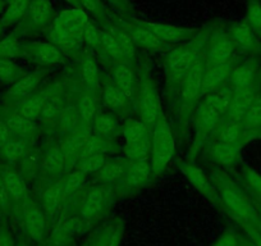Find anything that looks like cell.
I'll return each instance as SVG.
<instances>
[{
  "instance_id": "cell-46",
  "label": "cell",
  "mask_w": 261,
  "mask_h": 246,
  "mask_svg": "<svg viewBox=\"0 0 261 246\" xmlns=\"http://www.w3.org/2000/svg\"><path fill=\"white\" fill-rule=\"evenodd\" d=\"M245 180L253 192L261 199V175L251 168L245 169Z\"/></svg>"
},
{
  "instance_id": "cell-56",
  "label": "cell",
  "mask_w": 261,
  "mask_h": 246,
  "mask_svg": "<svg viewBox=\"0 0 261 246\" xmlns=\"http://www.w3.org/2000/svg\"><path fill=\"white\" fill-rule=\"evenodd\" d=\"M4 214H6V213H4L3 209L0 208V231L4 228Z\"/></svg>"
},
{
  "instance_id": "cell-39",
  "label": "cell",
  "mask_w": 261,
  "mask_h": 246,
  "mask_svg": "<svg viewBox=\"0 0 261 246\" xmlns=\"http://www.w3.org/2000/svg\"><path fill=\"white\" fill-rule=\"evenodd\" d=\"M96 131L100 136L110 137L117 130V123L114 118L109 114H100L96 117Z\"/></svg>"
},
{
  "instance_id": "cell-37",
  "label": "cell",
  "mask_w": 261,
  "mask_h": 246,
  "mask_svg": "<svg viewBox=\"0 0 261 246\" xmlns=\"http://www.w3.org/2000/svg\"><path fill=\"white\" fill-rule=\"evenodd\" d=\"M82 82L89 90H92L97 85V68L91 58H87L81 67Z\"/></svg>"
},
{
  "instance_id": "cell-51",
  "label": "cell",
  "mask_w": 261,
  "mask_h": 246,
  "mask_svg": "<svg viewBox=\"0 0 261 246\" xmlns=\"http://www.w3.org/2000/svg\"><path fill=\"white\" fill-rule=\"evenodd\" d=\"M240 236L234 232H227L217 241L213 246H237L238 243H241Z\"/></svg>"
},
{
  "instance_id": "cell-15",
  "label": "cell",
  "mask_w": 261,
  "mask_h": 246,
  "mask_svg": "<svg viewBox=\"0 0 261 246\" xmlns=\"http://www.w3.org/2000/svg\"><path fill=\"white\" fill-rule=\"evenodd\" d=\"M150 172V165L146 160H135L130 167L129 173L124 175V183L128 189H136L141 186L142 183L147 180Z\"/></svg>"
},
{
  "instance_id": "cell-23",
  "label": "cell",
  "mask_w": 261,
  "mask_h": 246,
  "mask_svg": "<svg viewBox=\"0 0 261 246\" xmlns=\"http://www.w3.org/2000/svg\"><path fill=\"white\" fill-rule=\"evenodd\" d=\"M4 123H6L7 129L9 130L11 134L16 135L17 137H21V139H23L24 136H29L32 132V130H34L31 120L26 119V118L17 114V113L8 115L6 120H4Z\"/></svg>"
},
{
  "instance_id": "cell-61",
  "label": "cell",
  "mask_w": 261,
  "mask_h": 246,
  "mask_svg": "<svg viewBox=\"0 0 261 246\" xmlns=\"http://www.w3.org/2000/svg\"><path fill=\"white\" fill-rule=\"evenodd\" d=\"M251 246H255V245H253V243H252V245H251Z\"/></svg>"
},
{
  "instance_id": "cell-11",
  "label": "cell",
  "mask_w": 261,
  "mask_h": 246,
  "mask_svg": "<svg viewBox=\"0 0 261 246\" xmlns=\"http://www.w3.org/2000/svg\"><path fill=\"white\" fill-rule=\"evenodd\" d=\"M255 97L253 91H236L227 112L229 119L232 122H242Z\"/></svg>"
},
{
  "instance_id": "cell-44",
  "label": "cell",
  "mask_w": 261,
  "mask_h": 246,
  "mask_svg": "<svg viewBox=\"0 0 261 246\" xmlns=\"http://www.w3.org/2000/svg\"><path fill=\"white\" fill-rule=\"evenodd\" d=\"M85 178H86V175H85V172H82L81 169L76 170V172L71 173V175L68 176V178L64 181V186L67 192H68V195L73 194L74 191H77V190L84 185Z\"/></svg>"
},
{
  "instance_id": "cell-31",
  "label": "cell",
  "mask_w": 261,
  "mask_h": 246,
  "mask_svg": "<svg viewBox=\"0 0 261 246\" xmlns=\"http://www.w3.org/2000/svg\"><path fill=\"white\" fill-rule=\"evenodd\" d=\"M123 134L127 142L137 141L146 136V123L141 120H127L123 126Z\"/></svg>"
},
{
  "instance_id": "cell-45",
  "label": "cell",
  "mask_w": 261,
  "mask_h": 246,
  "mask_svg": "<svg viewBox=\"0 0 261 246\" xmlns=\"http://www.w3.org/2000/svg\"><path fill=\"white\" fill-rule=\"evenodd\" d=\"M112 35L115 37V40H117V42H118V45H119L120 50H122L123 55H129L134 53L135 42H134V40H132V37H130L129 34L119 31V32H117V34H112Z\"/></svg>"
},
{
  "instance_id": "cell-6",
  "label": "cell",
  "mask_w": 261,
  "mask_h": 246,
  "mask_svg": "<svg viewBox=\"0 0 261 246\" xmlns=\"http://www.w3.org/2000/svg\"><path fill=\"white\" fill-rule=\"evenodd\" d=\"M199 63L197 55L192 47L183 46L173 52L169 57V68L174 76H185Z\"/></svg>"
},
{
  "instance_id": "cell-49",
  "label": "cell",
  "mask_w": 261,
  "mask_h": 246,
  "mask_svg": "<svg viewBox=\"0 0 261 246\" xmlns=\"http://www.w3.org/2000/svg\"><path fill=\"white\" fill-rule=\"evenodd\" d=\"M100 34H101V32H100L96 27L92 26L91 23H87L86 26L82 29L81 37L84 41L89 42V44H99Z\"/></svg>"
},
{
  "instance_id": "cell-1",
  "label": "cell",
  "mask_w": 261,
  "mask_h": 246,
  "mask_svg": "<svg viewBox=\"0 0 261 246\" xmlns=\"http://www.w3.org/2000/svg\"><path fill=\"white\" fill-rule=\"evenodd\" d=\"M220 196L229 210V214L245 228L255 227L261 223V215L252 200L233 182L222 180L219 182Z\"/></svg>"
},
{
  "instance_id": "cell-16",
  "label": "cell",
  "mask_w": 261,
  "mask_h": 246,
  "mask_svg": "<svg viewBox=\"0 0 261 246\" xmlns=\"http://www.w3.org/2000/svg\"><path fill=\"white\" fill-rule=\"evenodd\" d=\"M31 53L34 59L40 64H54L60 62V50L53 44H35L32 45Z\"/></svg>"
},
{
  "instance_id": "cell-32",
  "label": "cell",
  "mask_w": 261,
  "mask_h": 246,
  "mask_svg": "<svg viewBox=\"0 0 261 246\" xmlns=\"http://www.w3.org/2000/svg\"><path fill=\"white\" fill-rule=\"evenodd\" d=\"M23 47L19 44V40L17 35H9L6 39L0 41V58L9 59L16 55H18L22 52Z\"/></svg>"
},
{
  "instance_id": "cell-13",
  "label": "cell",
  "mask_w": 261,
  "mask_h": 246,
  "mask_svg": "<svg viewBox=\"0 0 261 246\" xmlns=\"http://www.w3.org/2000/svg\"><path fill=\"white\" fill-rule=\"evenodd\" d=\"M140 115L144 123H154L160 117V103L156 92L146 89L140 99Z\"/></svg>"
},
{
  "instance_id": "cell-28",
  "label": "cell",
  "mask_w": 261,
  "mask_h": 246,
  "mask_svg": "<svg viewBox=\"0 0 261 246\" xmlns=\"http://www.w3.org/2000/svg\"><path fill=\"white\" fill-rule=\"evenodd\" d=\"M150 153V141L146 136L137 141L127 142L125 154L134 160H146Z\"/></svg>"
},
{
  "instance_id": "cell-26",
  "label": "cell",
  "mask_w": 261,
  "mask_h": 246,
  "mask_svg": "<svg viewBox=\"0 0 261 246\" xmlns=\"http://www.w3.org/2000/svg\"><path fill=\"white\" fill-rule=\"evenodd\" d=\"M233 95H234V92L230 87H223V89L218 90L214 94L210 95L206 102L210 105H213L220 114H224V113L228 112V108L232 103Z\"/></svg>"
},
{
  "instance_id": "cell-10",
  "label": "cell",
  "mask_w": 261,
  "mask_h": 246,
  "mask_svg": "<svg viewBox=\"0 0 261 246\" xmlns=\"http://www.w3.org/2000/svg\"><path fill=\"white\" fill-rule=\"evenodd\" d=\"M0 176L3 178L4 185H6L13 202L19 203L29 196L26 182L21 173L13 169H6Z\"/></svg>"
},
{
  "instance_id": "cell-35",
  "label": "cell",
  "mask_w": 261,
  "mask_h": 246,
  "mask_svg": "<svg viewBox=\"0 0 261 246\" xmlns=\"http://www.w3.org/2000/svg\"><path fill=\"white\" fill-rule=\"evenodd\" d=\"M21 77V69H19L13 62H11L9 59L0 58V80L14 84V82L18 81Z\"/></svg>"
},
{
  "instance_id": "cell-22",
  "label": "cell",
  "mask_w": 261,
  "mask_h": 246,
  "mask_svg": "<svg viewBox=\"0 0 261 246\" xmlns=\"http://www.w3.org/2000/svg\"><path fill=\"white\" fill-rule=\"evenodd\" d=\"M113 79H114L115 87L120 90V92L125 97L132 96L134 94V73L127 66H118L113 75Z\"/></svg>"
},
{
  "instance_id": "cell-24",
  "label": "cell",
  "mask_w": 261,
  "mask_h": 246,
  "mask_svg": "<svg viewBox=\"0 0 261 246\" xmlns=\"http://www.w3.org/2000/svg\"><path fill=\"white\" fill-rule=\"evenodd\" d=\"M128 34L130 35L132 40H134L135 44H140L142 46L147 47H158L162 45V40L159 37L155 36L149 29L144 26V24H139L135 29H132V31H129Z\"/></svg>"
},
{
  "instance_id": "cell-60",
  "label": "cell",
  "mask_w": 261,
  "mask_h": 246,
  "mask_svg": "<svg viewBox=\"0 0 261 246\" xmlns=\"http://www.w3.org/2000/svg\"><path fill=\"white\" fill-rule=\"evenodd\" d=\"M237 246H247V245H246V243H243V242H241V243H238Z\"/></svg>"
},
{
  "instance_id": "cell-4",
  "label": "cell",
  "mask_w": 261,
  "mask_h": 246,
  "mask_svg": "<svg viewBox=\"0 0 261 246\" xmlns=\"http://www.w3.org/2000/svg\"><path fill=\"white\" fill-rule=\"evenodd\" d=\"M109 200V191L104 186L92 187L85 194L79 210V218L82 225L97 219L104 213Z\"/></svg>"
},
{
  "instance_id": "cell-7",
  "label": "cell",
  "mask_w": 261,
  "mask_h": 246,
  "mask_svg": "<svg viewBox=\"0 0 261 246\" xmlns=\"http://www.w3.org/2000/svg\"><path fill=\"white\" fill-rule=\"evenodd\" d=\"M27 23L32 27H42L53 18V7L49 0H31L26 16Z\"/></svg>"
},
{
  "instance_id": "cell-43",
  "label": "cell",
  "mask_w": 261,
  "mask_h": 246,
  "mask_svg": "<svg viewBox=\"0 0 261 246\" xmlns=\"http://www.w3.org/2000/svg\"><path fill=\"white\" fill-rule=\"evenodd\" d=\"M105 164V158L101 154H94L91 157L86 158L81 162V165L79 167V169H81L82 172L89 173V172H96L99 170L102 165Z\"/></svg>"
},
{
  "instance_id": "cell-57",
  "label": "cell",
  "mask_w": 261,
  "mask_h": 246,
  "mask_svg": "<svg viewBox=\"0 0 261 246\" xmlns=\"http://www.w3.org/2000/svg\"><path fill=\"white\" fill-rule=\"evenodd\" d=\"M14 246H29V243H27L24 240H16Z\"/></svg>"
},
{
  "instance_id": "cell-27",
  "label": "cell",
  "mask_w": 261,
  "mask_h": 246,
  "mask_svg": "<svg viewBox=\"0 0 261 246\" xmlns=\"http://www.w3.org/2000/svg\"><path fill=\"white\" fill-rule=\"evenodd\" d=\"M42 104H44V99L41 96H32L24 100L23 103L18 105L17 108V114L22 115L26 119H35L39 117L42 112Z\"/></svg>"
},
{
  "instance_id": "cell-18",
  "label": "cell",
  "mask_w": 261,
  "mask_h": 246,
  "mask_svg": "<svg viewBox=\"0 0 261 246\" xmlns=\"http://www.w3.org/2000/svg\"><path fill=\"white\" fill-rule=\"evenodd\" d=\"M228 75H229V64H214V67L204 75L201 90L204 92L213 91L227 79Z\"/></svg>"
},
{
  "instance_id": "cell-9",
  "label": "cell",
  "mask_w": 261,
  "mask_h": 246,
  "mask_svg": "<svg viewBox=\"0 0 261 246\" xmlns=\"http://www.w3.org/2000/svg\"><path fill=\"white\" fill-rule=\"evenodd\" d=\"M146 29H149L156 37H159L162 41H182L188 39L193 35V30L182 29L177 26H169V24H159V23H142Z\"/></svg>"
},
{
  "instance_id": "cell-17",
  "label": "cell",
  "mask_w": 261,
  "mask_h": 246,
  "mask_svg": "<svg viewBox=\"0 0 261 246\" xmlns=\"http://www.w3.org/2000/svg\"><path fill=\"white\" fill-rule=\"evenodd\" d=\"M185 172L187 175L188 180L191 181V183H192L196 189L200 190L205 196L210 198L213 200H217V195L214 194V189L212 187V185H210L209 181L205 177L204 172L201 169H199L195 165H188V167L185 168Z\"/></svg>"
},
{
  "instance_id": "cell-47",
  "label": "cell",
  "mask_w": 261,
  "mask_h": 246,
  "mask_svg": "<svg viewBox=\"0 0 261 246\" xmlns=\"http://www.w3.org/2000/svg\"><path fill=\"white\" fill-rule=\"evenodd\" d=\"M95 102L92 99L91 95H86V96L82 97L81 100V105H80V115L84 120L89 122V120L92 119V117L95 115Z\"/></svg>"
},
{
  "instance_id": "cell-19",
  "label": "cell",
  "mask_w": 261,
  "mask_h": 246,
  "mask_svg": "<svg viewBox=\"0 0 261 246\" xmlns=\"http://www.w3.org/2000/svg\"><path fill=\"white\" fill-rule=\"evenodd\" d=\"M229 36L232 39L233 44L240 46L241 49H250L255 44L256 34L246 22H242V23L234 24L230 29Z\"/></svg>"
},
{
  "instance_id": "cell-40",
  "label": "cell",
  "mask_w": 261,
  "mask_h": 246,
  "mask_svg": "<svg viewBox=\"0 0 261 246\" xmlns=\"http://www.w3.org/2000/svg\"><path fill=\"white\" fill-rule=\"evenodd\" d=\"M214 157L218 162L224 163V164H228V163L233 162L236 159V155H237V149L233 145L224 144V142H219L217 146L214 147Z\"/></svg>"
},
{
  "instance_id": "cell-20",
  "label": "cell",
  "mask_w": 261,
  "mask_h": 246,
  "mask_svg": "<svg viewBox=\"0 0 261 246\" xmlns=\"http://www.w3.org/2000/svg\"><path fill=\"white\" fill-rule=\"evenodd\" d=\"M255 68L251 66L237 67L233 72V85L236 91H253Z\"/></svg>"
},
{
  "instance_id": "cell-41",
  "label": "cell",
  "mask_w": 261,
  "mask_h": 246,
  "mask_svg": "<svg viewBox=\"0 0 261 246\" xmlns=\"http://www.w3.org/2000/svg\"><path fill=\"white\" fill-rule=\"evenodd\" d=\"M99 45L108 55H110V57H119V55H123L117 40H115V37L113 36L112 34L101 32V34H100Z\"/></svg>"
},
{
  "instance_id": "cell-30",
  "label": "cell",
  "mask_w": 261,
  "mask_h": 246,
  "mask_svg": "<svg viewBox=\"0 0 261 246\" xmlns=\"http://www.w3.org/2000/svg\"><path fill=\"white\" fill-rule=\"evenodd\" d=\"M220 113L215 109L213 105H210L209 103H205L202 105V108L199 112V123L201 125L202 129L205 130H212L217 126V123L219 122Z\"/></svg>"
},
{
  "instance_id": "cell-14",
  "label": "cell",
  "mask_w": 261,
  "mask_h": 246,
  "mask_svg": "<svg viewBox=\"0 0 261 246\" xmlns=\"http://www.w3.org/2000/svg\"><path fill=\"white\" fill-rule=\"evenodd\" d=\"M123 225L120 220H113L104 230L95 236V246H119Z\"/></svg>"
},
{
  "instance_id": "cell-42",
  "label": "cell",
  "mask_w": 261,
  "mask_h": 246,
  "mask_svg": "<svg viewBox=\"0 0 261 246\" xmlns=\"http://www.w3.org/2000/svg\"><path fill=\"white\" fill-rule=\"evenodd\" d=\"M104 99L110 108H122L127 97L120 92L115 86H108L104 91Z\"/></svg>"
},
{
  "instance_id": "cell-25",
  "label": "cell",
  "mask_w": 261,
  "mask_h": 246,
  "mask_svg": "<svg viewBox=\"0 0 261 246\" xmlns=\"http://www.w3.org/2000/svg\"><path fill=\"white\" fill-rule=\"evenodd\" d=\"M30 4H31V0H12V3L9 4L8 9L4 13L2 22L4 24H11L23 18L29 11Z\"/></svg>"
},
{
  "instance_id": "cell-52",
  "label": "cell",
  "mask_w": 261,
  "mask_h": 246,
  "mask_svg": "<svg viewBox=\"0 0 261 246\" xmlns=\"http://www.w3.org/2000/svg\"><path fill=\"white\" fill-rule=\"evenodd\" d=\"M63 125L67 127V130H73L76 129L77 125H79V114L74 109L67 110V112L63 114Z\"/></svg>"
},
{
  "instance_id": "cell-2",
  "label": "cell",
  "mask_w": 261,
  "mask_h": 246,
  "mask_svg": "<svg viewBox=\"0 0 261 246\" xmlns=\"http://www.w3.org/2000/svg\"><path fill=\"white\" fill-rule=\"evenodd\" d=\"M19 217L27 236L34 242L42 245L47 237V217L41 205L27 196L19 202Z\"/></svg>"
},
{
  "instance_id": "cell-36",
  "label": "cell",
  "mask_w": 261,
  "mask_h": 246,
  "mask_svg": "<svg viewBox=\"0 0 261 246\" xmlns=\"http://www.w3.org/2000/svg\"><path fill=\"white\" fill-rule=\"evenodd\" d=\"M243 120L251 130H261V97H255Z\"/></svg>"
},
{
  "instance_id": "cell-58",
  "label": "cell",
  "mask_w": 261,
  "mask_h": 246,
  "mask_svg": "<svg viewBox=\"0 0 261 246\" xmlns=\"http://www.w3.org/2000/svg\"><path fill=\"white\" fill-rule=\"evenodd\" d=\"M2 9H3V3L0 2V16H2ZM0 22H2V18H0Z\"/></svg>"
},
{
  "instance_id": "cell-59",
  "label": "cell",
  "mask_w": 261,
  "mask_h": 246,
  "mask_svg": "<svg viewBox=\"0 0 261 246\" xmlns=\"http://www.w3.org/2000/svg\"><path fill=\"white\" fill-rule=\"evenodd\" d=\"M67 2H68V3H72V4H79L77 3V0H67Z\"/></svg>"
},
{
  "instance_id": "cell-38",
  "label": "cell",
  "mask_w": 261,
  "mask_h": 246,
  "mask_svg": "<svg viewBox=\"0 0 261 246\" xmlns=\"http://www.w3.org/2000/svg\"><path fill=\"white\" fill-rule=\"evenodd\" d=\"M247 22L246 23L252 29V31L256 35H260L261 36V3L252 0L250 4H248L247 8Z\"/></svg>"
},
{
  "instance_id": "cell-48",
  "label": "cell",
  "mask_w": 261,
  "mask_h": 246,
  "mask_svg": "<svg viewBox=\"0 0 261 246\" xmlns=\"http://www.w3.org/2000/svg\"><path fill=\"white\" fill-rule=\"evenodd\" d=\"M63 164V154L58 149H51L47 152L44 159V167L49 170L59 169Z\"/></svg>"
},
{
  "instance_id": "cell-29",
  "label": "cell",
  "mask_w": 261,
  "mask_h": 246,
  "mask_svg": "<svg viewBox=\"0 0 261 246\" xmlns=\"http://www.w3.org/2000/svg\"><path fill=\"white\" fill-rule=\"evenodd\" d=\"M243 131L245 130H243V126L241 125V122H232L230 120V123L225 125L222 131H220V142L236 146L238 144V141L242 139Z\"/></svg>"
},
{
  "instance_id": "cell-5",
  "label": "cell",
  "mask_w": 261,
  "mask_h": 246,
  "mask_svg": "<svg viewBox=\"0 0 261 246\" xmlns=\"http://www.w3.org/2000/svg\"><path fill=\"white\" fill-rule=\"evenodd\" d=\"M67 196H68V192L65 190L64 182L57 183L54 186L49 187L42 194L41 207L51 225L65 213Z\"/></svg>"
},
{
  "instance_id": "cell-53",
  "label": "cell",
  "mask_w": 261,
  "mask_h": 246,
  "mask_svg": "<svg viewBox=\"0 0 261 246\" xmlns=\"http://www.w3.org/2000/svg\"><path fill=\"white\" fill-rule=\"evenodd\" d=\"M77 3L91 13H96L100 9V0H77Z\"/></svg>"
},
{
  "instance_id": "cell-50",
  "label": "cell",
  "mask_w": 261,
  "mask_h": 246,
  "mask_svg": "<svg viewBox=\"0 0 261 246\" xmlns=\"http://www.w3.org/2000/svg\"><path fill=\"white\" fill-rule=\"evenodd\" d=\"M12 203H13V200H12L8 190H7L6 185H4L3 178L0 176V208L3 209L4 213L9 212L12 208Z\"/></svg>"
},
{
  "instance_id": "cell-54",
  "label": "cell",
  "mask_w": 261,
  "mask_h": 246,
  "mask_svg": "<svg viewBox=\"0 0 261 246\" xmlns=\"http://www.w3.org/2000/svg\"><path fill=\"white\" fill-rule=\"evenodd\" d=\"M16 240L13 238L12 233L6 227L0 231V246H14Z\"/></svg>"
},
{
  "instance_id": "cell-3",
  "label": "cell",
  "mask_w": 261,
  "mask_h": 246,
  "mask_svg": "<svg viewBox=\"0 0 261 246\" xmlns=\"http://www.w3.org/2000/svg\"><path fill=\"white\" fill-rule=\"evenodd\" d=\"M174 150V140L168 123L158 118L152 136V167L162 168L170 160Z\"/></svg>"
},
{
  "instance_id": "cell-34",
  "label": "cell",
  "mask_w": 261,
  "mask_h": 246,
  "mask_svg": "<svg viewBox=\"0 0 261 246\" xmlns=\"http://www.w3.org/2000/svg\"><path fill=\"white\" fill-rule=\"evenodd\" d=\"M24 147H26V145H24L23 139L17 137V139H9V141L7 142L2 152H3L4 158L8 162H16L23 155Z\"/></svg>"
},
{
  "instance_id": "cell-8",
  "label": "cell",
  "mask_w": 261,
  "mask_h": 246,
  "mask_svg": "<svg viewBox=\"0 0 261 246\" xmlns=\"http://www.w3.org/2000/svg\"><path fill=\"white\" fill-rule=\"evenodd\" d=\"M44 73L42 72H35V73L29 75V76L21 77L17 82H14L12 85L11 89L7 91V97L12 102H16V100H22L24 97L29 96L32 91L35 90V87L40 84V81L42 80Z\"/></svg>"
},
{
  "instance_id": "cell-12",
  "label": "cell",
  "mask_w": 261,
  "mask_h": 246,
  "mask_svg": "<svg viewBox=\"0 0 261 246\" xmlns=\"http://www.w3.org/2000/svg\"><path fill=\"white\" fill-rule=\"evenodd\" d=\"M233 47H234V44L230 36H227V35L218 36L209 49L210 62L213 64L228 63L233 54Z\"/></svg>"
},
{
  "instance_id": "cell-21",
  "label": "cell",
  "mask_w": 261,
  "mask_h": 246,
  "mask_svg": "<svg viewBox=\"0 0 261 246\" xmlns=\"http://www.w3.org/2000/svg\"><path fill=\"white\" fill-rule=\"evenodd\" d=\"M202 72H204L202 71V67L199 63L188 72L185 85V91H183L186 99H195L201 92L202 80H204V73Z\"/></svg>"
},
{
  "instance_id": "cell-55",
  "label": "cell",
  "mask_w": 261,
  "mask_h": 246,
  "mask_svg": "<svg viewBox=\"0 0 261 246\" xmlns=\"http://www.w3.org/2000/svg\"><path fill=\"white\" fill-rule=\"evenodd\" d=\"M11 139V132L7 129L6 123L0 122V152L3 150V147L6 146L7 142Z\"/></svg>"
},
{
  "instance_id": "cell-33",
  "label": "cell",
  "mask_w": 261,
  "mask_h": 246,
  "mask_svg": "<svg viewBox=\"0 0 261 246\" xmlns=\"http://www.w3.org/2000/svg\"><path fill=\"white\" fill-rule=\"evenodd\" d=\"M125 169L123 165L117 164V163H107L99 169V178L104 182L110 183L119 178L124 177Z\"/></svg>"
}]
</instances>
